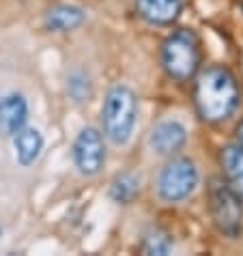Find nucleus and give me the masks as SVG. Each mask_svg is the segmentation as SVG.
Here are the masks:
<instances>
[{"instance_id": "f257e3e1", "label": "nucleus", "mask_w": 243, "mask_h": 256, "mask_svg": "<svg viewBox=\"0 0 243 256\" xmlns=\"http://www.w3.org/2000/svg\"><path fill=\"white\" fill-rule=\"evenodd\" d=\"M241 88L234 74L224 65L200 67L194 78V106L202 123L220 125L237 112Z\"/></svg>"}, {"instance_id": "f03ea898", "label": "nucleus", "mask_w": 243, "mask_h": 256, "mask_svg": "<svg viewBox=\"0 0 243 256\" xmlns=\"http://www.w3.org/2000/svg\"><path fill=\"white\" fill-rule=\"evenodd\" d=\"M162 69L174 82H190L202 65V52H200V39L194 30L181 28L170 32L162 44L160 52Z\"/></svg>"}, {"instance_id": "7ed1b4c3", "label": "nucleus", "mask_w": 243, "mask_h": 256, "mask_svg": "<svg viewBox=\"0 0 243 256\" xmlns=\"http://www.w3.org/2000/svg\"><path fill=\"white\" fill-rule=\"evenodd\" d=\"M136 120H138V97L125 84H114L106 93L102 108L104 136L112 144L123 146L132 140Z\"/></svg>"}, {"instance_id": "20e7f679", "label": "nucleus", "mask_w": 243, "mask_h": 256, "mask_svg": "<svg viewBox=\"0 0 243 256\" xmlns=\"http://www.w3.org/2000/svg\"><path fill=\"white\" fill-rule=\"evenodd\" d=\"M206 200H209V213L213 226L224 237L237 239L243 230V200L237 196L226 179L211 176L206 186Z\"/></svg>"}, {"instance_id": "39448f33", "label": "nucleus", "mask_w": 243, "mask_h": 256, "mask_svg": "<svg viewBox=\"0 0 243 256\" xmlns=\"http://www.w3.org/2000/svg\"><path fill=\"white\" fill-rule=\"evenodd\" d=\"M198 181L200 174L194 162L190 158H172L164 164V168L157 174V196L170 204L183 202L185 198L194 194Z\"/></svg>"}, {"instance_id": "423d86ee", "label": "nucleus", "mask_w": 243, "mask_h": 256, "mask_svg": "<svg viewBox=\"0 0 243 256\" xmlns=\"http://www.w3.org/2000/svg\"><path fill=\"white\" fill-rule=\"evenodd\" d=\"M74 164L84 176H95L106 164V144L97 127H84L74 140Z\"/></svg>"}, {"instance_id": "0eeeda50", "label": "nucleus", "mask_w": 243, "mask_h": 256, "mask_svg": "<svg viewBox=\"0 0 243 256\" xmlns=\"http://www.w3.org/2000/svg\"><path fill=\"white\" fill-rule=\"evenodd\" d=\"M188 142V132L178 120H162L151 130L148 144L157 155H174Z\"/></svg>"}, {"instance_id": "6e6552de", "label": "nucleus", "mask_w": 243, "mask_h": 256, "mask_svg": "<svg viewBox=\"0 0 243 256\" xmlns=\"http://www.w3.org/2000/svg\"><path fill=\"white\" fill-rule=\"evenodd\" d=\"M26 120H28V102L24 95L11 93L0 97V136L13 138L22 127H26Z\"/></svg>"}, {"instance_id": "1a4fd4ad", "label": "nucleus", "mask_w": 243, "mask_h": 256, "mask_svg": "<svg viewBox=\"0 0 243 256\" xmlns=\"http://www.w3.org/2000/svg\"><path fill=\"white\" fill-rule=\"evenodd\" d=\"M136 13L153 26H170L183 13V0H134Z\"/></svg>"}, {"instance_id": "9d476101", "label": "nucleus", "mask_w": 243, "mask_h": 256, "mask_svg": "<svg viewBox=\"0 0 243 256\" xmlns=\"http://www.w3.org/2000/svg\"><path fill=\"white\" fill-rule=\"evenodd\" d=\"M220 166H222V172H224L226 183L237 192V196L243 200V146H239L237 142L222 146Z\"/></svg>"}, {"instance_id": "9b49d317", "label": "nucleus", "mask_w": 243, "mask_h": 256, "mask_svg": "<svg viewBox=\"0 0 243 256\" xmlns=\"http://www.w3.org/2000/svg\"><path fill=\"white\" fill-rule=\"evenodd\" d=\"M86 20L82 6L78 4H56L46 13V28L52 32H69L80 28Z\"/></svg>"}, {"instance_id": "f8f14e48", "label": "nucleus", "mask_w": 243, "mask_h": 256, "mask_svg": "<svg viewBox=\"0 0 243 256\" xmlns=\"http://www.w3.org/2000/svg\"><path fill=\"white\" fill-rule=\"evenodd\" d=\"M13 148H16V160L20 166H30L37 162V158L44 151V136L34 127H22L13 136Z\"/></svg>"}, {"instance_id": "ddd939ff", "label": "nucleus", "mask_w": 243, "mask_h": 256, "mask_svg": "<svg viewBox=\"0 0 243 256\" xmlns=\"http://www.w3.org/2000/svg\"><path fill=\"white\" fill-rule=\"evenodd\" d=\"M140 196V176L132 172V170H125V172H118L110 183V198L118 204H132L136 198Z\"/></svg>"}, {"instance_id": "4468645a", "label": "nucleus", "mask_w": 243, "mask_h": 256, "mask_svg": "<svg viewBox=\"0 0 243 256\" xmlns=\"http://www.w3.org/2000/svg\"><path fill=\"white\" fill-rule=\"evenodd\" d=\"M67 93L69 97L74 99V102L82 104V102H88V97L92 93L90 88V80L84 74H80V71H76V74H71L67 78Z\"/></svg>"}, {"instance_id": "2eb2a0df", "label": "nucleus", "mask_w": 243, "mask_h": 256, "mask_svg": "<svg viewBox=\"0 0 243 256\" xmlns=\"http://www.w3.org/2000/svg\"><path fill=\"white\" fill-rule=\"evenodd\" d=\"M172 250V241L168 239V234H162V232H155V234H148L142 244V252L144 254H168Z\"/></svg>"}, {"instance_id": "dca6fc26", "label": "nucleus", "mask_w": 243, "mask_h": 256, "mask_svg": "<svg viewBox=\"0 0 243 256\" xmlns=\"http://www.w3.org/2000/svg\"><path fill=\"white\" fill-rule=\"evenodd\" d=\"M234 138H237V144L243 146V120L237 125V130H234Z\"/></svg>"}, {"instance_id": "f3484780", "label": "nucleus", "mask_w": 243, "mask_h": 256, "mask_svg": "<svg viewBox=\"0 0 243 256\" xmlns=\"http://www.w3.org/2000/svg\"><path fill=\"white\" fill-rule=\"evenodd\" d=\"M0 234H2V228H0Z\"/></svg>"}]
</instances>
